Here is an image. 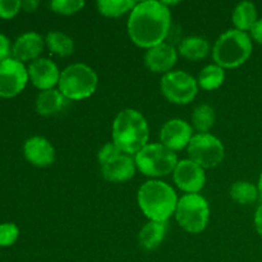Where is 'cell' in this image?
Listing matches in <instances>:
<instances>
[{
    "label": "cell",
    "instance_id": "cell-33",
    "mask_svg": "<svg viewBox=\"0 0 262 262\" xmlns=\"http://www.w3.org/2000/svg\"><path fill=\"white\" fill-rule=\"evenodd\" d=\"M38 7L37 0H25L22 2V8L26 12H35Z\"/></svg>",
    "mask_w": 262,
    "mask_h": 262
},
{
    "label": "cell",
    "instance_id": "cell-21",
    "mask_svg": "<svg viewBox=\"0 0 262 262\" xmlns=\"http://www.w3.org/2000/svg\"><path fill=\"white\" fill-rule=\"evenodd\" d=\"M232 20L235 30L243 32L251 31L258 20L256 5L251 2H241L233 10Z\"/></svg>",
    "mask_w": 262,
    "mask_h": 262
},
{
    "label": "cell",
    "instance_id": "cell-16",
    "mask_svg": "<svg viewBox=\"0 0 262 262\" xmlns=\"http://www.w3.org/2000/svg\"><path fill=\"white\" fill-rule=\"evenodd\" d=\"M145 66L152 73H169L176 66L178 59V51L173 45L161 42L148 49L145 54Z\"/></svg>",
    "mask_w": 262,
    "mask_h": 262
},
{
    "label": "cell",
    "instance_id": "cell-3",
    "mask_svg": "<svg viewBox=\"0 0 262 262\" xmlns=\"http://www.w3.org/2000/svg\"><path fill=\"white\" fill-rule=\"evenodd\" d=\"M138 207L151 222L168 223L176 212L178 197L173 187L158 179L143 183L137 192Z\"/></svg>",
    "mask_w": 262,
    "mask_h": 262
},
{
    "label": "cell",
    "instance_id": "cell-34",
    "mask_svg": "<svg viewBox=\"0 0 262 262\" xmlns=\"http://www.w3.org/2000/svg\"><path fill=\"white\" fill-rule=\"evenodd\" d=\"M257 188H258V192H260V194L262 196V173L260 174V179H258Z\"/></svg>",
    "mask_w": 262,
    "mask_h": 262
},
{
    "label": "cell",
    "instance_id": "cell-13",
    "mask_svg": "<svg viewBox=\"0 0 262 262\" xmlns=\"http://www.w3.org/2000/svg\"><path fill=\"white\" fill-rule=\"evenodd\" d=\"M160 143L171 151H181L188 146L193 137V128L183 119H170L161 127Z\"/></svg>",
    "mask_w": 262,
    "mask_h": 262
},
{
    "label": "cell",
    "instance_id": "cell-2",
    "mask_svg": "<svg viewBox=\"0 0 262 262\" xmlns=\"http://www.w3.org/2000/svg\"><path fill=\"white\" fill-rule=\"evenodd\" d=\"M150 129L142 113L136 109H123L113 122V143L123 152L135 156L148 145Z\"/></svg>",
    "mask_w": 262,
    "mask_h": 262
},
{
    "label": "cell",
    "instance_id": "cell-28",
    "mask_svg": "<svg viewBox=\"0 0 262 262\" xmlns=\"http://www.w3.org/2000/svg\"><path fill=\"white\" fill-rule=\"evenodd\" d=\"M19 237V229L14 223H3L0 224V246L9 247Z\"/></svg>",
    "mask_w": 262,
    "mask_h": 262
},
{
    "label": "cell",
    "instance_id": "cell-29",
    "mask_svg": "<svg viewBox=\"0 0 262 262\" xmlns=\"http://www.w3.org/2000/svg\"><path fill=\"white\" fill-rule=\"evenodd\" d=\"M22 8V2L19 0H0V17L13 18Z\"/></svg>",
    "mask_w": 262,
    "mask_h": 262
},
{
    "label": "cell",
    "instance_id": "cell-5",
    "mask_svg": "<svg viewBox=\"0 0 262 262\" xmlns=\"http://www.w3.org/2000/svg\"><path fill=\"white\" fill-rule=\"evenodd\" d=\"M99 84L96 72L84 63H74L61 71L59 78V91L68 100L89 99L95 94Z\"/></svg>",
    "mask_w": 262,
    "mask_h": 262
},
{
    "label": "cell",
    "instance_id": "cell-17",
    "mask_svg": "<svg viewBox=\"0 0 262 262\" xmlns=\"http://www.w3.org/2000/svg\"><path fill=\"white\" fill-rule=\"evenodd\" d=\"M43 48H45V38L40 33L30 31V32H25L18 36L12 46V55L20 63L30 60L33 61L40 58Z\"/></svg>",
    "mask_w": 262,
    "mask_h": 262
},
{
    "label": "cell",
    "instance_id": "cell-25",
    "mask_svg": "<svg viewBox=\"0 0 262 262\" xmlns=\"http://www.w3.org/2000/svg\"><path fill=\"white\" fill-rule=\"evenodd\" d=\"M137 3L135 0H99L96 3L97 10L105 17L117 18L125 13H130Z\"/></svg>",
    "mask_w": 262,
    "mask_h": 262
},
{
    "label": "cell",
    "instance_id": "cell-19",
    "mask_svg": "<svg viewBox=\"0 0 262 262\" xmlns=\"http://www.w3.org/2000/svg\"><path fill=\"white\" fill-rule=\"evenodd\" d=\"M168 232V223L148 220L138 233V243L146 251H154L163 243Z\"/></svg>",
    "mask_w": 262,
    "mask_h": 262
},
{
    "label": "cell",
    "instance_id": "cell-10",
    "mask_svg": "<svg viewBox=\"0 0 262 262\" xmlns=\"http://www.w3.org/2000/svg\"><path fill=\"white\" fill-rule=\"evenodd\" d=\"M189 159L201 168L209 169L219 165L225 156L222 141L211 133H197L187 146Z\"/></svg>",
    "mask_w": 262,
    "mask_h": 262
},
{
    "label": "cell",
    "instance_id": "cell-20",
    "mask_svg": "<svg viewBox=\"0 0 262 262\" xmlns=\"http://www.w3.org/2000/svg\"><path fill=\"white\" fill-rule=\"evenodd\" d=\"M178 53L187 60H202L209 55L210 43L201 36H187L179 42Z\"/></svg>",
    "mask_w": 262,
    "mask_h": 262
},
{
    "label": "cell",
    "instance_id": "cell-11",
    "mask_svg": "<svg viewBox=\"0 0 262 262\" xmlns=\"http://www.w3.org/2000/svg\"><path fill=\"white\" fill-rule=\"evenodd\" d=\"M28 81L25 64L14 58L0 61V97H13L22 92Z\"/></svg>",
    "mask_w": 262,
    "mask_h": 262
},
{
    "label": "cell",
    "instance_id": "cell-4",
    "mask_svg": "<svg viewBox=\"0 0 262 262\" xmlns=\"http://www.w3.org/2000/svg\"><path fill=\"white\" fill-rule=\"evenodd\" d=\"M252 54V38L247 32L228 30L222 33L212 48L215 64L224 69L238 68L248 60Z\"/></svg>",
    "mask_w": 262,
    "mask_h": 262
},
{
    "label": "cell",
    "instance_id": "cell-22",
    "mask_svg": "<svg viewBox=\"0 0 262 262\" xmlns=\"http://www.w3.org/2000/svg\"><path fill=\"white\" fill-rule=\"evenodd\" d=\"M225 81L224 68L219 67L217 64H209L201 69L197 78L200 89L205 91H214L223 86Z\"/></svg>",
    "mask_w": 262,
    "mask_h": 262
},
{
    "label": "cell",
    "instance_id": "cell-30",
    "mask_svg": "<svg viewBox=\"0 0 262 262\" xmlns=\"http://www.w3.org/2000/svg\"><path fill=\"white\" fill-rule=\"evenodd\" d=\"M10 53H12V49H10L9 38L0 32V61L9 58Z\"/></svg>",
    "mask_w": 262,
    "mask_h": 262
},
{
    "label": "cell",
    "instance_id": "cell-8",
    "mask_svg": "<svg viewBox=\"0 0 262 262\" xmlns=\"http://www.w3.org/2000/svg\"><path fill=\"white\" fill-rule=\"evenodd\" d=\"M104 179L112 183H123L132 179L136 174L135 158L123 152L113 142L106 143L97 154Z\"/></svg>",
    "mask_w": 262,
    "mask_h": 262
},
{
    "label": "cell",
    "instance_id": "cell-32",
    "mask_svg": "<svg viewBox=\"0 0 262 262\" xmlns=\"http://www.w3.org/2000/svg\"><path fill=\"white\" fill-rule=\"evenodd\" d=\"M255 227L258 234L262 237V204L257 207L255 214Z\"/></svg>",
    "mask_w": 262,
    "mask_h": 262
},
{
    "label": "cell",
    "instance_id": "cell-24",
    "mask_svg": "<svg viewBox=\"0 0 262 262\" xmlns=\"http://www.w3.org/2000/svg\"><path fill=\"white\" fill-rule=\"evenodd\" d=\"M230 197L233 201L239 205H250L253 204L258 199V188L251 182L238 181L232 184L230 187Z\"/></svg>",
    "mask_w": 262,
    "mask_h": 262
},
{
    "label": "cell",
    "instance_id": "cell-26",
    "mask_svg": "<svg viewBox=\"0 0 262 262\" xmlns=\"http://www.w3.org/2000/svg\"><path fill=\"white\" fill-rule=\"evenodd\" d=\"M192 125L199 133H209L215 123V110L211 105L201 104L192 113Z\"/></svg>",
    "mask_w": 262,
    "mask_h": 262
},
{
    "label": "cell",
    "instance_id": "cell-9",
    "mask_svg": "<svg viewBox=\"0 0 262 262\" xmlns=\"http://www.w3.org/2000/svg\"><path fill=\"white\" fill-rule=\"evenodd\" d=\"M160 90L168 101L186 105L193 101L199 92V83L193 76L184 71H171L160 79Z\"/></svg>",
    "mask_w": 262,
    "mask_h": 262
},
{
    "label": "cell",
    "instance_id": "cell-1",
    "mask_svg": "<svg viewBox=\"0 0 262 262\" xmlns=\"http://www.w3.org/2000/svg\"><path fill=\"white\" fill-rule=\"evenodd\" d=\"M170 28V9L158 0L137 3L129 13L127 23L128 36L132 42L147 50L165 42Z\"/></svg>",
    "mask_w": 262,
    "mask_h": 262
},
{
    "label": "cell",
    "instance_id": "cell-12",
    "mask_svg": "<svg viewBox=\"0 0 262 262\" xmlns=\"http://www.w3.org/2000/svg\"><path fill=\"white\" fill-rule=\"evenodd\" d=\"M173 181L181 191L189 193H200L206 184L205 169L191 159L178 161L173 171Z\"/></svg>",
    "mask_w": 262,
    "mask_h": 262
},
{
    "label": "cell",
    "instance_id": "cell-6",
    "mask_svg": "<svg viewBox=\"0 0 262 262\" xmlns=\"http://www.w3.org/2000/svg\"><path fill=\"white\" fill-rule=\"evenodd\" d=\"M174 215L182 229L192 234H199L204 232L209 224V202L200 193L184 194L178 200Z\"/></svg>",
    "mask_w": 262,
    "mask_h": 262
},
{
    "label": "cell",
    "instance_id": "cell-18",
    "mask_svg": "<svg viewBox=\"0 0 262 262\" xmlns=\"http://www.w3.org/2000/svg\"><path fill=\"white\" fill-rule=\"evenodd\" d=\"M68 101L69 100L59 90L41 91L36 99V112L42 117H54L66 109Z\"/></svg>",
    "mask_w": 262,
    "mask_h": 262
},
{
    "label": "cell",
    "instance_id": "cell-23",
    "mask_svg": "<svg viewBox=\"0 0 262 262\" xmlns=\"http://www.w3.org/2000/svg\"><path fill=\"white\" fill-rule=\"evenodd\" d=\"M45 45L55 55L69 56L74 53V41L71 36L60 31H50L45 37Z\"/></svg>",
    "mask_w": 262,
    "mask_h": 262
},
{
    "label": "cell",
    "instance_id": "cell-31",
    "mask_svg": "<svg viewBox=\"0 0 262 262\" xmlns=\"http://www.w3.org/2000/svg\"><path fill=\"white\" fill-rule=\"evenodd\" d=\"M250 32H251V37L262 45V18H260V19L256 22V25L253 26V28L250 31Z\"/></svg>",
    "mask_w": 262,
    "mask_h": 262
},
{
    "label": "cell",
    "instance_id": "cell-7",
    "mask_svg": "<svg viewBox=\"0 0 262 262\" xmlns=\"http://www.w3.org/2000/svg\"><path fill=\"white\" fill-rule=\"evenodd\" d=\"M138 170L146 177L159 178L173 173L178 164L176 152L161 143H148L135 155Z\"/></svg>",
    "mask_w": 262,
    "mask_h": 262
},
{
    "label": "cell",
    "instance_id": "cell-27",
    "mask_svg": "<svg viewBox=\"0 0 262 262\" xmlns=\"http://www.w3.org/2000/svg\"><path fill=\"white\" fill-rule=\"evenodd\" d=\"M49 5L54 13L61 15H72L83 9L84 2L83 0H53Z\"/></svg>",
    "mask_w": 262,
    "mask_h": 262
},
{
    "label": "cell",
    "instance_id": "cell-14",
    "mask_svg": "<svg viewBox=\"0 0 262 262\" xmlns=\"http://www.w3.org/2000/svg\"><path fill=\"white\" fill-rule=\"evenodd\" d=\"M27 71L28 78L31 79L33 86L41 91L51 90L58 86L61 73L58 66L48 58H38L31 61Z\"/></svg>",
    "mask_w": 262,
    "mask_h": 262
},
{
    "label": "cell",
    "instance_id": "cell-15",
    "mask_svg": "<svg viewBox=\"0 0 262 262\" xmlns=\"http://www.w3.org/2000/svg\"><path fill=\"white\" fill-rule=\"evenodd\" d=\"M26 160L37 168H48L55 161V148L49 140L41 136L28 138L23 145Z\"/></svg>",
    "mask_w": 262,
    "mask_h": 262
}]
</instances>
